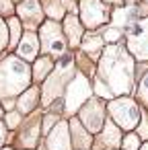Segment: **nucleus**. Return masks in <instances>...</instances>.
Returning a JSON list of instances; mask_svg holds the SVG:
<instances>
[{
    "instance_id": "14",
    "label": "nucleus",
    "mask_w": 148,
    "mask_h": 150,
    "mask_svg": "<svg viewBox=\"0 0 148 150\" xmlns=\"http://www.w3.org/2000/svg\"><path fill=\"white\" fill-rule=\"evenodd\" d=\"M84 50H86V52H97V54H99V50H101V39H99L97 35H89V37L84 39Z\"/></svg>"
},
{
    "instance_id": "31",
    "label": "nucleus",
    "mask_w": 148,
    "mask_h": 150,
    "mask_svg": "<svg viewBox=\"0 0 148 150\" xmlns=\"http://www.w3.org/2000/svg\"><path fill=\"white\" fill-rule=\"evenodd\" d=\"M4 150H11V148H4Z\"/></svg>"
},
{
    "instance_id": "28",
    "label": "nucleus",
    "mask_w": 148,
    "mask_h": 150,
    "mask_svg": "<svg viewBox=\"0 0 148 150\" xmlns=\"http://www.w3.org/2000/svg\"><path fill=\"white\" fill-rule=\"evenodd\" d=\"M142 150H148V144H146V146H142Z\"/></svg>"
},
{
    "instance_id": "11",
    "label": "nucleus",
    "mask_w": 148,
    "mask_h": 150,
    "mask_svg": "<svg viewBox=\"0 0 148 150\" xmlns=\"http://www.w3.org/2000/svg\"><path fill=\"white\" fill-rule=\"evenodd\" d=\"M19 54H21L25 60H33V58L37 56V37H35L33 33H27V35H25V39H23L21 45H19Z\"/></svg>"
},
{
    "instance_id": "9",
    "label": "nucleus",
    "mask_w": 148,
    "mask_h": 150,
    "mask_svg": "<svg viewBox=\"0 0 148 150\" xmlns=\"http://www.w3.org/2000/svg\"><path fill=\"white\" fill-rule=\"evenodd\" d=\"M82 121L86 123V127L91 132H99L101 127V121H103V111L97 103H89L86 109L82 111Z\"/></svg>"
},
{
    "instance_id": "19",
    "label": "nucleus",
    "mask_w": 148,
    "mask_h": 150,
    "mask_svg": "<svg viewBox=\"0 0 148 150\" xmlns=\"http://www.w3.org/2000/svg\"><path fill=\"white\" fill-rule=\"evenodd\" d=\"M105 39H107V41H117V39H119V29L109 27V29L105 31Z\"/></svg>"
},
{
    "instance_id": "24",
    "label": "nucleus",
    "mask_w": 148,
    "mask_h": 150,
    "mask_svg": "<svg viewBox=\"0 0 148 150\" xmlns=\"http://www.w3.org/2000/svg\"><path fill=\"white\" fill-rule=\"evenodd\" d=\"M0 11H11V2H8V0H0Z\"/></svg>"
},
{
    "instance_id": "6",
    "label": "nucleus",
    "mask_w": 148,
    "mask_h": 150,
    "mask_svg": "<svg viewBox=\"0 0 148 150\" xmlns=\"http://www.w3.org/2000/svg\"><path fill=\"white\" fill-rule=\"evenodd\" d=\"M80 11H82V19L89 27H97L101 23L107 21V11L99 0H82L80 2Z\"/></svg>"
},
{
    "instance_id": "10",
    "label": "nucleus",
    "mask_w": 148,
    "mask_h": 150,
    "mask_svg": "<svg viewBox=\"0 0 148 150\" xmlns=\"http://www.w3.org/2000/svg\"><path fill=\"white\" fill-rule=\"evenodd\" d=\"M19 15L29 21V23H37L41 13H39V4H37V0H25V2L19 6Z\"/></svg>"
},
{
    "instance_id": "23",
    "label": "nucleus",
    "mask_w": 148,
    "mask_h": 150,
    "mask_svg": "<svg viewBox=\"0 0 148 150\" xmlns=\"http://www.w3.org/2000/svg\"><path fill=\"white\" fill-rule=\"evenodd\" d=\"M52 121H54V117H52V115L43 119V129H45V132H50V125H52Z\"/></svg>"
},
{
    "instance_id": "2",
    "label": "nucleus",
    "mask_w": 148,
    "mask_h": 150,
    "mask_svg": "<svg viewBox=\"0 0 148 150\" xmlns=\"http://www.w3.org/2000/svg\"><path fill=\"white\" fill-rule=\"evenodd\" d=\"M29 66H25L17 58H8L2 66H0V95H15L21 88L27 86L29 82Z\"/></svg>"
},
{
    "instance_id": "5",
    "label": "nucleus",
    "mask_w": 148,
    "mask_h": 150,
    "mask_svg": "<svg viewBox=\"0 0 148 150\" xmlns=\"http://www.w3.org/2000/svg\"><path fill=\"white\" fill-rule=\"evenodd\" d=\"M89 84H86V80L84 78H76L70 86H68V95H66V109H68V113H72V111H76L78 107H80V103H84L86 99H89Z\"/></svg>"
},
{
    "instance_id": "8",
    "label": "nucleus",
    "mask_w": 148,
    "mask_h": 150,
    "mask_svg": "<svg viewBox=\"0 0 148 150\" xmlns=\"http://www.w3.org/2000/svg\"><path fill=\"white\" fill-rule=\"evenodd\" d=\"M50 150H70V136H68V125L58 123V127L50 136Z\"/></svg>"
},
{
    "instance_id": "21",
    "label": "nucleus",
    "mask_w": 148,
    "mask_h": 150,
    "mask_svg": "<svg viewBox=\"0 0 148 150\" xmlns=\"http://www.w3.org/2000/svg\"><path fill=\"white\" fill-rule=\"evenodd\" d=\"M4 43H6V29H4L2 21H0V50L4 47Z\"/></svg>"
},
{
    "instance_id": "25",
    "label": "nucleus",
    "mask_w": 148,
    "mask_h": 150,
    "mask_svg": "<svg viewBox=\"0 0 148 150\" xmlns=\"http://www.w3.org/2000/svg\"><path fill=\"white\" fill-rule=\"evenodd\" d=\"M140 136H148V123H146V121L140 125Z\"/></svg>"
},
{
    "instance_id": "16",
    "label": "nucleus",
    "mask_w": 148,
    "mask_h": 150,
    "mask_svg": "<svg viewBox=\"0 0 148 150\" xmlns=\"http://www.w3.org/2000/svg\"><path fill=\"white\" fill-rule=\"evenodd\" d=\"M50 68H52V62H50L47 58H41V60L35 64V76H37V78H43L45 70H50Z\"/></svg>"
},
{
    "instance_id": "4",
    "label": "nucleus",
    "mask_w": 148,
    "mask_h": 150,
    "mask_svg": "<svg viewBox=\"0 0 148 150\" xmlns=\"http://www.w3.org/2000/svg\"><path fill=\"white\" fill-rule=\"evenodd\" d=\"M130 45L140 60L148 58V21H140L130 27Z\"/></svg>"
},
{
    "instance_id": "1",
    "label": "nucleus",
    "mask_w": 148,
    "mask_h": 150,
    "mask_svg": "<svg viewBox=\"0 0 148 150\" xmlns=\"http://www.w3.org/2000/svg\"><path fill=\"white\" fill-rule=\"evenodd\" d=\"M103 74L115 93H123L132 86V60L121 50H109L103 60Z\"/></svg>"
},
{
    "instance_id": "7",
    "label": "nucleus",
    "mask_w": 148,
    "mask_h": 150,
    "mask_svg": "<svg viewBox=\"0 0 148 150\" xmlns=\"http://www.w3.org/2000/svg\"><path fill=\"white\" fill-rule=\"evenodd\" d=\"M41 39H43L45 50L52 52V54H62V52L66 50V41H64V37L60 35L58 25L52 23V21L43 25V29H41Z\"/></svg>"
},
{
    "instance_id": "22",
    "label": "nucleus",
    "mask_w": 148,
    "mask_h": 150,
    "mask_svg": "<svg viewBox=\"0 0 148 150\" xmlns=\"http://www.w3.org/2000/svg\"><path fill=\"white\" fill-rule=\"evenodd\" d=\"M19 123V115L13 111V113H8V125H17Z\"/></svg>"
},
{
    "instance_id": "20",
    "label": "nucleus",
    "mask_w": 148,
    "mask_h": 150,
    "mask_svg": "<svg viewBox=\"0 0 148 150\" xmlns=\"http://www.w3.org/2000/svg\"><path fill=\"white\" fill-rule=\"evenodd\" d=\"M140 97L144 99V101H148V74L144 76V80H142V86H140Z\"/></svg>"
},
{
    "instance_id": "29",
    "label": "nucleus",
    "mask_w": 148,
    "mask_h": 150,
    "mask_svg": "<svg viewBox=\"0 0 148 150\" xmlns=\"http://www.w3.org/2000/svg\"><path fill=\"white\" fill-rule=\"evenodd\" d=\"M109 2H119V0H109Z\"/></svg>"
},
{
    "instance_id": "26",
    "label": "nucleus",
    "mask_w": 148,
    "mask_h": 150,
    "mask_svg": "<svg viewBox=\"0 0 148 150\" xmlns=\"http://www.w3.org/2000/svg\"><path fill=\"white\" fill-rule=\"evenodd\" d=\"M2 140H4V125L0 123V144H2Z\"/></svg>"
},
{
    "instance_id": "3",
    "label": "nucleus",
    "mask_w": 148,
    "mask_h": 150,
    "mask_svg": "<svg viewBox=\"0 0 148 150\" xmlns=\"http://www.w3.org/2000/svg\"><path fill=\"white\" fill-rule=\"evenodd\" d=\"M109 109H111V113H113V119H115L121 127L130 129V127H134V125L138 123L140 113H138V107L134 105V101H130V99H117V101L111 103Z\"/></svg>"
},
{
    "instance_id": "27",
    "label": "nucleus",
    "mask_w": 148,
    "mask_h": 150,
    "mask_svg": "<svg viewBox=\"0 0 148 150\" xmlns=\"http://www.w3.org/2000/svg\"><path fill=\"white\" fill-rule=\"evenodd\" d=\"M134 2H136V0H127V4H134Z\"/></svg>"
},
{
    "instance_id": "30",
    "label": "nucleus",
    "mask_w": 148,
    "mask_h": 150,
    "mask_svg": "<svg viewBox=\"0 0 148 150\" xmlns=\"http://www.w3.org/2000/svg\"><path fill=\"white\" fill-rule=\"evenodd\" d=\"M0 115H2V109H0Z\"/></svg>"
},
{
    "instance_id": "17",
    "label": "nucleus",
    "mask_w": 148,
    "mask_h": 150,
    "mask_svg": "<svg viewBox=\"0 0 148 150\" xmlns=\"http://www.w3.org/2000/svg\"><path fill=\"white\" fill-rule=\"evenodd\" d=\"M8 29H11V43L15 45V43L19 41V31H21V27H19V21L11 19V21H8Z\"/></svg>"
},
{
    "instance_id": "13",
    "label": "nucleus",
    "mask_w": 148,
    "mask_h": 150,
    "mask_svg": "<svg viewBox=\"0 0 148 150\" xmlns=\"http://www.w3.org/2000/svg\"><path fill=\"white\" fill-rule=\"evenodd\" d=\"M105 132H107V134H105V142H107L109 146H115V144L119 142V134H117V127H115L113 123H109Z\"/></svg>"
},
{
    "instance_id": "15",
    "label": "nucleus",
    "mask_w": 148,
    "mask_h": 150,
    "mask_svg": "<svg viewBox=\"0 0 148 150\" xmlns=\"http://www.w3.org/2000/svg\"><path fill=\"white\" fill-rule=\"evenodd\" d=\"M35 97H37V93H35V91L25 93V95H23V99H21V109H23V111H29V109L33 107V103H35Z\"/></svg>"
},
{
    "instance_id": "12",
    "label": "nucleus",
    "mask_w": 148,
    "mask_h": 150,
    "mask_svg": "<svg viewBox=\"0 0 148 150\" xmlns=\"http://www.w3.org/2000/svg\"><path fill=\"white\" fill-rule=\"evenodd\" d=\"M64 27H66V33H68V37H70V41H72V43H78L82 29H80V23L76 21V17H68L66 23H64Z\"/></svg>"
},
{
    "instance_id": "18",
    "label": "nucleus",
    "mask_w": 148,
    "mask_h": 150,
    "mask_svg": "<svg viewBox=\"0 0 148 150\" xmlns=\"http://www.w3.org/2000/svg\"><path fill=\"white\" fill-rule=\"evenodd\" d=\"M123 148L125 150H138L140 146H138V138L136 136H127L125 140H123Z\"/></svg>"
}]
</instances>
